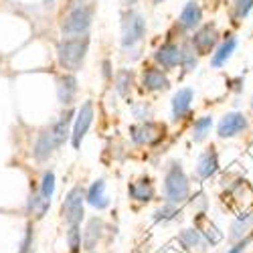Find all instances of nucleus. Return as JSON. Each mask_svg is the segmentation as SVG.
<instances>
[{"label": "nucleus", "instance_id": "11", "mask_svg": "<svg viewBox=\"0 0 253 253\" xmlns=\"http://www.w3.org/2000/svg\"><path fill=\"white\" fill-rule=\"evenodd\" d=\"M142 83H144V87L150 89V91H162V89H168V85H170L168 77H166L160 69H154V67L144 69Z\"/></svg>", "mask_w": 253, "mask_h": 253}, {"label": "nucleus", "instance_id": "30", "mask_svg": "<svg viewBox=\"0 0 253 253\" xmlns=\"http://www.w3.org/2000/svg\"><path fill=\"white\" fill-rule=\"evenodd\" d=\"M251 6H253V0H235V12H237L239 18L247 16V12L251 10Z\"/></svg>", "mask_w": 253, "mask_h": 253}, {"label": "nucleus", "instance_id": "35", "mask_svg": "<svg viewBox=\"0 0 253 253\" xmlns=\"http://www.w3.org/2000/svg\"><path fill=\"white\" fill-rule=\"evenodd\" d=\"M251 108H253V97H251Z\"/></svg>", "mask_w": 253, "mask_h": 253}, {"label": "nucleus", "instance_id": "12", "mask_svg": "<svg viewBox=\"0 0 253 253\" xmlns=\"http://www.w3.org/2000/svg\"><path fill=\"white\" fill-rule=\"evenodd\" d=\"M201 20H203V10L197 2H186V6L182 8L180 12V18H178V23L184 31H193L195 27L201 25Z\"/></svg>", "mask_w": 253, "mask_h": 253}, {"label": "nucleus", "instance_id": "32", "mask_svg": "<svg viewBox=\"0 0 253 253\" xmlns=\"http://www.w3.org/2000/svg\"><path fill=\"white\" fill-rule=\"evenodd\" d=\"M170 215H174V207H164L156 213V219H168Z\"/></svg>", "mask_w": 253, "mask_h": 253}, {"label": "nucleus", "instance_id": "24", "mask_svg": "<svg viewBox=\"0 0 253 253\" xmlns=\"http://www.w3.org/2000/svg\"><path fill=\"white\" fill-rule=\"evenodd\" d=\"M211 126H213V118L211 116H205V118H199L197 122H195V134H193V138L197 140V142H201V140H205L207 138V134L211 132Z\"/></svg>", "mask_w": 253, "mask_h": 253}, {"label": "nucleus", "instance_id": "29", "mask_svg": "<svg viewBox=\"0 0 253 253\" xmlns=\"http://www.w3.org/2000/svg\"><path fill=\"white\" fill-rule=\"evenodd\" d=\"M33 243H35V233H33V227L29 225L27 233H25V239H23V243H20L18 253H33Z\"/></svg>", "mask_w": 253, "mask_h": 253}, {"label": "nucleus", "instance_id": "25", "mask_svg": "<svg viewBox=\"0 0 253 253\" xmlns=\"http://www.w3.org/2000/svg\"><path fill=\"white\" fill-rule=\"evenodd\" d=\"M178 241H180L186 249H193V247H197V245H199L201 235H199V231H197V229H184L182 233L178 235Z\"/></svg>", "mask_w": 253, "mask_h": 253}, {"label": "nucleus", "instance_id": "17", "mask_svg": "<svg viewBox=\"0 0 253 253\" xmlns=\"http://www.w3.org/2000/svg\"><path fill=\"white\" fill-rule=\"evenodd\" d=\"M55 150H57V146H55V142H53L51 130H45L43 134L39 136V140H37V144H35L33 154H35L37 160H47Z\"/></svg>", "mask_w": 253, "mask_h": 253}, {"label": "nucleus", "instance_id": "36", "mask_svg": "<svg viewBox=\"0 0 253 253\" xmlns=\"http://www.w3.org/2000/svg\"><path fill=\"white\" fill-rule=\"evenodd\" d=\"M130 2H132V0H130Z\"/></svg>", "mask_w": 253, "mask_h": 253}, {"label": "nucleus", "instance_id": "20", "mask_svg": "<svg viewBox=\"0 0 253 253\" xmlns=\"http://www.w3.org/2000/svg\"><path fill=\"white\" fill-rule=\"evenodd\" d=\"M77 93V79L75 75H63L59 79V101L61 103H71Z\"/></svg>", "mask_w": 253, "mask_h": 253}, {"label": "nucleus", "instance_id": "14", "mask_svg": "<svg viewBox=\"0 0 253 253\" xmlns=\"http://www.w3.org/2000/svg\"><path fill=\"white\" fill-rule=\"evenodd\" d=\"M217 170H219V158H217V152L211 148V150H207V152L199 158L197 172H199L201 178H211Z\"/></svg>", "mask_w": 253, "mask_h": 253}, {"label": "nucleus", "instance_id": "31", "mask_svg": "<svg viewBox=\"0 0 253 253\" xmlns=\"http://www.w3.org/2000/svg\"><path fill=\"white\" fill-rule=\"evenodd\" d=\"M180 63H184L186 71H191V69L197 65V59H195V55H191L188 51H182V59H180Z\"/></svg>", "mask_w": 253, "mask_h": 253}, {"label": "nucleus", "instance_id": "13", "mask_svg": "<svg viewBox=\"0 0 253 253\" xmlns=\"http://www.w3.org/2000/svg\"><path fill=\"white\" fill-rule=\"evenodd\" d=\"M191 103H193V89H188V87L178 89L172 97V116H174V120H182L188 114V110H191Z\"/></svg>", "mask_w": 253, "mask_h": 253}, {"label": "nucleus", "instance_id": "21", "mask_svg": "<svg viewBox=\"0 0 253 253\" xmlns=\"http://www.w3.org/2000/svg\"><path fill=\"white\" fill-rule=\"evenodd\" d=\"M101 231H103V221L101 219L95 217L87 223V229H85V233H83V245H85L87 251H91L95 247V243L101 237Z\"/></svg>", "mask_w": 253, "mask_h": 253}, {"label": "nucleus", "instance_id": "26", "mask_svg": "<svg viewBox=\"0 0 253 253\" xmlns=\"http://www.w3.org/2000/svg\"><path fill=\"white\" fill-rule=\"evenodd\" d=\"M53 193H55V174L51 170H47L43 174V182H41V195H43L47 201H51Z\"/></svg>", "mask_w": 253, "mask_h": 253}, {"label": "nucleus", "instance_id": "23", "mask_svg": "<svg viewBox=\"0 0 253 253\" xmlns=\"http://www.w3.org/2000/svg\"><path fill=\"white\" fill-rule=\"evenodd\" d=\"M132 81H134V75L132 71H120L116 75V89L120 95H128L130 89H132Z\"/></svg>", "mask_w": 253, "mask_h": 253}, {"label": "nucleus", "instance_id": "5", "mask_svg": "<svg viewBox=\"0 0 253 253\" xmlns=\"http://www.w3.org/2000/svg\"><path fill=\"white\" fill-rule=\"evenodd\" d=\"M146 35V20L138 12H128L122 23V45L134 47Z\"/></svg>", "mask_w": 253, "mask_h": 253}, {"label": "nucleus", "instance_id": "8", "mask_svg": "<svg viewBox=\"0 0 253 253\" xmlns=\"http://www.w3.org/2000/svg\"><path fill=\"white\" fill-rule=\"evenodd\" d=\"M217 41H219L217 29H215L213 25H205V27H201V29L195 33V37H193V47L197 49L199 55H207V53L213 51V47L217 45Z\"/></svg>", "mask_w": 253, "mask_h": 253}, {"label": "nucleus", "instance_id": "3", "mask_svg": "<svg viewBox=\"0 0 253 253\" xmlns=\"http://www.w3.org/2000/svg\"><path fill=\"white\" fill-rule=\"evenodd\" d=\"M91 20H93V8L87 4H81L65 16V20H63V25H61V31L65 35H83L89 29Z\"/></svg>", "mask_w": 253, "mask_h": 253}, {"label": "nucleus", "instance_id": "22", "mask_svg": "<svg viewBox=\"0 0 253 253\" xmlns=\"http://www.w3.org/2000/svg\"><path fill=\"white\" fill-rule=\"evenodd\" d=\"M49 205H51V201H47L41 193H37V195H31V201H29V211L37 217V219H41L43 217L47 211H49Z\"/></svg>", "mask_w": 253, "mask_h": 253}, {"label": "nucleus", "instance_id": "33", "mask_svg": "<svg viewBox=\"0 0 253 253\" xmlns=\"http://www.w3.org/2000/svg\"><path fill=\"white\" fill-rule=\"evenodd\" d=\"M245 245H247V241H241V243H237L233 249H231L229 253H243L245 251Z\"/></svg>", "mask_w": 253, "mask_h": 253}, {"label": "nucleus", "instance_id": "9", "mask_svg": "<svg viewBox=\"0 0 253 253\" xmlns=\"http://www.w3.org/2000/svg\"><path fill=\"white\" fill-rule=\"evenodd\" d=\"M245 128H247V120H245V116L233 112V114H227L225 118H221L217 132H219L221 138H233V136H237L239 132H243Z\"/></svg>", "mask_w": 253, "mask_h": 253}, {"label": "nucleus", "instance_id": "4", "mask_svg": "<svg viewBox=\"0 0 253 253\" xmlns=\"http://www.w3.org/2000/svg\"><path fill=\"white\" fill-rule=\"evenodd\" d=\"M83 201H85V193H83L81 186H73L67 193L65 201H63L61 213L65 217V221L69 223V227L79 225L83 219Z\"/></svg>", "mask_w": 253, "mask_h": 253}, {"label": "nucleus", "instance_id": "16", "mask_svg": "<svg viewBox=\"0 0 253 253\" xmlns=\"http://www.w3.org/2000/svg\"><path fill=\"white\" fill-rule=\"evenodd\" d=\"M71 116H73V112L69 110V112H65L61 118H59V122L51 128V136H53V142H55V146L59 148L61 144H65V140L69 138V128H71Z\"/></svg>", "mask_w": 253, "mask_h": 253}, {"label": "nucleus", "instance_id": "1", "mask_svg": "<svg viewBox=\"0 0 253 253\" xmlns=\"http://www.w3.org/2000/svg\"><path fill=\"white\" fill-rule=\"evenodd\" d=\"M87 49H89V39L85 35L61 41L59 47H57L59 63L69 71H77V69H81L83 61H85Z\"/></svg>", "mask_w": 253, "mask_h": 253}, {"label": "nucleus", "instance_id": "27", "mask_svg": "<svg viewBox=\"0 0 253 253\" xmlns=\"http://www.w3.org/2000/svg\"><path fill=\"white\" fill-rule=\"evenodd\" d=\"M67 243L71 247V253H77L79 251V247H81V231H79V225L69 227V231H67Z\"/></svg>", "mask_w": 253, "mask_h": 253}, {"label": "nucleus", "instance_id": "10", "mask_svg": "<svg viewBox=\"0 0 253 253\" xmlns=\"http://www.w3.org/2000/svg\"><path fill=\"white\" fill-rule=\"evenodd\" d=\"M154 57H156V61L160 63L164 69H174L178 63H180V59H182V51H180L178 45H174V43H166V45H162V47L156 51Z\"/></svg>", "mask_w": 253, "mask_h": 253}, {"label": "nucleus", "instance_id": "34", "mask_svg": "<svg viewBox=\"0 0 253 253\" xmlns=\"http://www.w3.org/2000/svg\"><path fill=\"white\" fill-rule=\"evenodd\" d=\"M154 2H156V4H158V2H162V0H154Z\"/></svg>", "mask_w": 253, "mask_h": 253}, {"label": "nucleus", "instance_id": "28", "mask_svg": "<svg viewBox=\"0 0 253 253\" xmlns=\"http://www.w3.org/2000/svg\"><path fill=\"white\" fill-rule=\"evenodd\" d=\"M251 225V215H241L235 223H233V227H231V231H233V233H231V237H241L245 231H247V227Z\"/></svg>", "mask_w": 253, "mask_h": 253}, {"label": "nucleus", "instance_id": "18", "mask_svg": "<svg viewBox=\"0 0 253 253\" xmlns=\"http://www.w3.org/2000/svg\"><path fill=\"white\" fill-rule=\"evenodd\" d=\"M235 47H237V39H235V37H227L223 43H221V47L213 53V57H211V65H213V67H221V65H225L227 59L233 55Z\"/></svg>", "mask_w": 253, "mask_h": 253}, {"label": "nucleus", "instance_id": "6", "mask_svg": "<svg viewBox=\"0 0 253 253\" xmlns=\"http://www.w3.org/2000/svg\"><path fill=\"white\" fill-rule=\"evenodd\" d=\"M91 122H93V105H91V101H85L77 112V118H75V124H73V132H71V144H73L75 150L81 146Z\"/></svg>", "mask_w": 253, "mask_h": 253}, {"label": "nucleus", "instance_id": "15", "mask_svg": "<svg viewBox=\"0 0 253 253\" xmlns=\"http://www.w3.org/2000/svg\"><path fill=\"white\" fill-rule=\"evenodd\" d=\"M128 195L134 199V201H140V203H148L152 201L154 197V186L150 182V178H142V180H136L128 186Z\"/></svg>", "mask_w": 253, "mask_h": 253}, {"label": "nucleus", "instance_id": "2", "mask_svg": "<svg viewBox=\"0 0 253 253\" xmlns=\"http://www.w3.org/2000/svg\"><path fill=\"white\" fill-rule=\"evenodd\" d=\"M164 195L168 199V203H182L188 197V178L182 170V166L178 162L170 164V168L166 170L164 176Z\"/></svg>", "mask_w": 253, "mask_h": 253}, {"label": "nucleus", "instance_id": "19", "mask_svg": "<svg viewBox=\"0 0 253 253\" xmlns=\"http://www.w3.org/2000/svg\"><path fill=\"white\" fill-rule=\"evenodd\" d=\"M87 203L95 209H105L110 205V199L105 197V180L99 178L91 184V188L87 191Z\"/></svg>", "mask_w": 253, "mask_h": 253}, {"label": "nucleus", "instance_id": "7", "mask_svg": "<svg viewBox=\"0 0 253 253\" xmlns=\"http://www.w3.org/2000/svg\"><path fill=\"white\" fill-rule=\"evenodd\" d=\"M130 134H132V140L136 144H154L162 138L164 126L154 124V122H146V124H140V126H132Z\"/></svg>", "mask_w": 253, "mask_h": 253}]
</instances>
